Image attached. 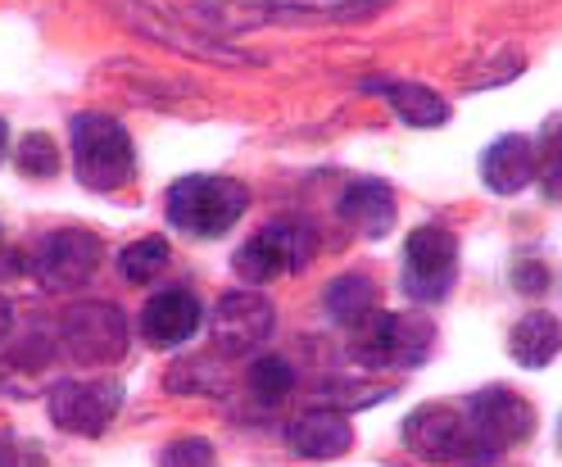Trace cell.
<instances>
[{
  "label": "cell",
  "instance_id": "cell-5",
  "mask_svg": "<svg viewBox=\"0 0 562 467\" xmlns=\"http://www.w3.org/2000/svg\"><path fill=\"white\" fill-rule=\"evenodd\" d=\"M459 277V241L445 227H417L404 241V291L417 304H440Z\"/></svg>",
  "mask_w": 562,
  "mask_h": 467
},
{
  "label": "cell",
  "instance_id": "cell-2",
  "mask_svg": "<svg viewBox=\"0 0 562 467\" xmlns=\"http://www.w3.org/2000/svg\"><path fill=\"white\" fill-rule=\"evenodd\" d=\"M168 223L187 232V236H200V241H214V236H227L240 213L250 209V191L236 177H178L168 187Z\"/></svg>",
  "mask_w": 562,
  "mask_h": 467
},
{
  "label": "cell",
  "instance_id": "cell-9",
  "mask_svg": "<svg viewBox=\"0 0 562 467\" xmlns=\"http://www.w3.org/2000/svg\"><path fill=\"white\" fill-rule=\"evenodd\" d=\"M95 268H100V241L91 232H50L37 241L27 259V273L46 291H74V286L95 277Z\"/></svg>",
  "mask_w": 562,
  "mask_h": 467
},
{
  "label": "cell",
  "instance_id": "cell-15",
  "mask_svg": "<svg viewBox=\"0 0 562 467\" xmlns=\"http://www.w3.org/2000/svg\"><path fill=\"white\" fill-rule=\"evenodd\" d=\"M349 445H355V426L345 422L340 409H313V413H304V418L291 422V449L300 458L327 463V458L349 454Z\"/></svg>",
  "mask_w": 562,
  "mask_h": 467
},
{
  "label": "cell",
  "instance_id": "cell-6",
  "mask_svg": "<svg viewBox=\"0 0 562 467\" xmlns=\"http://www.w3.org/2000/svg\"><path fill=\"white\" fill-rule=\"evenodd\" d=\"M59 345L82 368H110L127 354V322L114 304H74L59 322Z\"/></svg>",
  "mask_w": 562,
  "mask_h": 467
},
{
  "label": "cell",
  "instance_id": "cell-8",
  "mask_svg": "<svg viewBox=\"0 0 562 467\" xmlns=\"http://www.w3.org/2000/svg\"><path fill=\"white\" fill-rule=\"evenodd\" d=\"M119 409H123V386L110 377L50 386V418L68 436H104Z\"/></svg>",
  "mask_w": 562,
  "mask_h": 467
},
{
  "label": "cell",
  "instance_id": "cell-3",
  "mask_svg": "<svg viewBox=\"0 0 562 467\" xmlns=\"http://www.w3.org/2000/svg\"><path fill=\"white\" fill-rule=\"evenodd\" d=\"M74 173L91 191H119L136 177L132 136L110 114H78L74 119Z\"/></svg>",
  "mask_w": 562,
  "mask_h": 467
},
{
  "label": "cell",
  "instance_id": "cell-18",
  "mask_svg": "<svg viewBox=\"0 0 562 467\" xmlns=\"http://www.w3.org/2000/svg\"><path fill=\"white\" fill-rule=\"evenodd\" d=\"M381 91H385L391 110L408 127H440V123H449V100L436 96L431 87H422V82H391V87H381Z\"/></svg>",
  "mask_w": 562,
  "mask_h": 467
},
{
  "label": "cell",
  "instance_id": "cell-24",
  "mask_svg": "<svg viewBox=\"0 0 562 467\" xmlns=\"http://www.w3.org/2000/svg\"><path fill=\"white\" fill-rule=\"evenodd\" d=\"M513 286L521 296H540V291H549V273H544V264H521L517 273H513Z\"/></svg>",
  "mask_w": 562,
  "mask_h": 467
},
{
  "label": "cell",
  "instance_id": "cell-7",
  "mask_svg": "<svg viewBox=\"0 0 562 467\" xmlns=\"http://www.w3.org/2000/svg\"><path fill=\"white\" fill-rule=\"evenodd\" d=\"M313 259V236L308 227H295V223H268L263 232H255L236 249V277H245L250 286H263V281H277L295 268H304Z\"/></svg>",
  "mask_w": 562,
  "mask_h": 467
},
{
  "label": "cell",
  "instance_id": "cell-20",
  "mask_svg": "<svg viewBox=\"0 0 562 467\" xmlns=\"http://www.w3.org/2000/svg\"><path fill=\"white\" fill-rule=\"evenodd\" d=\"M168 241L164 236H140V241H132L123 255H119V268H123V277L127 281H150L155 273H164L168 268Z\"/></svg>",
  "mask_w": 562,
  "mask_h": 467
},
{
  "label": "cell",
  "instance_id": "cell-21",
  "mask_svg": "<svg viewBox=\"0 0 562 467\" xmlns=\"http://www.w3.org/2000/svg\"><path fill=\"white\" fill-rule=\"evenodd\" d=\"M14 159H19V168H23L27 177H55V168H59V151H55V141H50L46 132H27V136L19 141Z\"/></svg>",
  "mask_w": 562,
  "mask_h": 467
},
{
  "label": "cell",
  "instance_id": "cell-22",
  "mask_svg": "<svg viewBox=\"0 0 562 467\" xmlns=\"http://www.w3.org/2000/svg\"><path fill=\"white\" fill-rule=\"evenodd\" d=\"M159 467H218V458H214V445H209V441H200V436H182V441L164 445Z\"/></svg>",
  "mask_w": 562,
  "mask_h": 467
},
{
  "label": "cell",
  "instance_id": "cell-11",
  "mask_svg": "<svg viewBox=\"0 0 562 467\" xmlns=\"http://www.w3.org/2000/svg\"><path fill=\"white\" fill-rule=\"evenodd\" d=\"M404 445L427 463H459L468 445V418H459L445 404H422L404 422Z\"/></svg>",
  "mask_w": 562,
  "mask_h": 467
},
{
  "label": "cell",
  "instance_id": "cell-26",
  "mask_svg": "<svg viewBox=\"0 0 562 467\" xmlns=\"http://www.w3.org/2000/svg\"><path fill=\"white\" fill-rule=\"evenodd\" d=\"M14 332V304L5 300V296H0V341H5Z\"/></svg>",
  "mask_w": 562,
  "mask_h": 467
},
{
  "label": "cell",
  "instance_id": "cell-19",
  "mask_svg": "<svg viewBox=\"0 0 562 467\" xmlns=\"http://www.w3.org/2000/svg\"><path fill=\"white\" fill-rule=\"evenodd\" d=\"M250 394L263 404H281L286 394L295 390V368L286 364V358H277V354H263L259 364H250Z\"/></svg>",
  "mask_w": 562,
  "mask_h": 467
},
{
  "label": "cell",
  "instance_id": "cell-14",
  "mask_svg": "<svg viewBox=\"0 0 562 467\" xmlns=\"http://www.w3.org/2000/svg\"><path fill=\"white\" fill-rule=\"evenodd\" d=\"M536 173H540V159H536V146L526 136H499L495 146H490L481 155V177H485V187L490 191H499V196H517L536 182Z\"/></svg>",
  "mask_w": 562,
  "mask_h": 467
},
{
  "label": "cell",
  "instance_id": "cell-16",
  "mask_svg": "<svg viewBox=\"0 0 562 467\" xmlns=\"http://www.w3.org/2000/svg\"><path fill=\"white\" fill-rule=\"evenodd\" d=\"M508 354L521 368H549L562 354V322L544 309L517 318V327L508 332Z\"/></svg>",
  "mask_w": 562,
  "mask_h": 467
},
{
  "label": "cell",
  "instance_id": "cell-12",
  "mask_svg": "<svg viewBox=\"0 0 562 467\" xmlns=\"http://www.w3.org/2000/svg\"><path fill=\"white\" fill-rule=\"evenodd\" d=\"M204 322V309L191 291L172 286V291H159L146 309H140V332H146L150 345L159 349H172V345H187Z\"/></svg>",
  "mask_w": 562,
  "mask_h": 467
},
{
  "label": "cell",
  "instance_id": "cell-23",
  "mask_svg": "<svg viewBox=\"0 0 562 467\" xmlns=\"http://www.w3.org/2000/svg\"><path fill=\"white\" fill-rule=\"evenodd\" d=\"M0 467H42L37 449L14 441V436H0Z\"/></svg>",
  "mask_w": 562,
  "mask_h": 467
},
{
  "label": "cell",
  "instance_id": "cell-27",
  "mask_svg": "<svg viewBox=\"0 0 562 467\" xmlns=\"http://www.w3.org/2000/svg\"><path fill=\"white\" fill-rule=\"evenodd\" d=\"M5 155H10V127H5V119H0V164H5Z\"/></svg>",
  "mask_w": 562,
  "mask_h": 467
},
{
  "label": "cell",
  "instance_id": "cell-25",
  "mask_svg": "<svg viewBox=\"0 0 562 467\" xmlns=\"http://www.w3.org/2000/svg\"><path fill=\"white\" fill-rule=\"evenodd\" d=\"M549 159H553V168H562V114L549 123Z\"/></svg>",
  "mask_w": 562,
  "mask_h": 467
},
{
  "label": "cell",
  "instance_id": "cell-17",
  "mask_svg": "<svg viewBox=\"0 0 562 467\" xmlns=\"http://www.w3.org/2000/svg\"><path fill=\"white\" fill-rule=\"evenodd\" d=\"M323 309H327L331 322H340V327H349V332H359L363 322L376 313V281L363 277V273L336 277L323 291Z\"/></svg>",
  "mask_w": 562,
  "mask_h": 467
},
{
  "label": "cell",
  "instance_id": "cell-10",
  "mask_svg": "<svg viewBox=\"0 0 562 467\" xmlns=\"http://www.w3.org/2000/svg\"><path fill=\"white\" fill-rule=\"evenodd\" d=\"M277 327V309L268 296L259 291H232L218 300L214 318H209V336H214V349H223L227 358L259 349Z\"/></svg>",
  "mask_w": 562,
  "mask_h": 467
},
{
  "label": "cell",
  "instance_id": "cell-4",
  "mask_svg": "<svg viewBox=\"0 0 562 467\" xmlns=\"http://www.w3.org/2000/svg\"><path fill=\"white\" fill-rule=\"evenodd\" d=\"M431 349L436 322L427 313H372L355 341V358L363 368H417Z\"/></svg>",
  "mask_w": 562,
  "mask_h": 467
},
{
  "label": "cell",
  "instance_id": "cell-13",
  "mask_svg": "<svg viewBox=\"0 0 562 467\" xmlns=\"http://www.w3.org/2000/svg\"><path fill=\"white\" fill-rule=\"evenodd\" d=\"M340 219L355 227L363 241L391 236V227H395V191L385 182H376V177H359V182H349L345 196H340Z\"/></svg>",
  "mask_w": 562,
  "mask_h": 467
},
{
  "label": "cell",
  "instance_id": "cell-1",
  "mask_svg": "<svg viewBox=\"0 0 562 467\" xmlns=\"http://www.w3.org/2000/svg\"><path fill=\"white\" fill-rule=\"evenodd\" d=\"M536 436V409L504 386H485L468 400V445L459 467H495L504 449Z\"/></svg>",
  "mask_w": 562,
  "mask_h": 467
}]
</instances>
